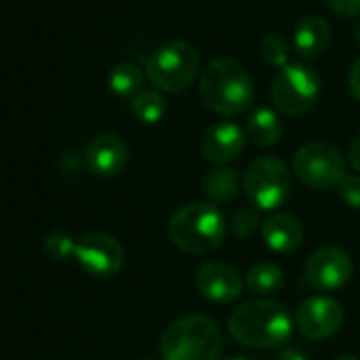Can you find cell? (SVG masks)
I'll use <instances>...</instances> for the list:
<instances>
[{
    "label": "cell",
    "instance_id": "44dd1931",
    "mask_svg": "<svg viewBox=\"0 0 360 360\" xmlns=\"http://www.w3.org/2000/svg\"><path fill=\"white\" fill-rule=\"evenodd\" d=\"M131 112L142 123H159L165 115V98L155 89H142L131 98Z\"/></svg>",
    "mask_w": 360,
    "mask_h": 360
},
{
    "label": "cell",
    "instance_id": "2e32d148",
    "mask_svg": "<svg viewBox=\"0 0 360 360\" xmlns=\"http://www.w3.org/2000/svg\"><path fill=\"white\" fill-rule=\"evenodd\" d=\"M330 43V26L320 15H305L292 32V45L301 58L320 56Z\"/></svg>",
    "mask_w": 360,
    "mask_h": 360
},
{
    "label": "cell",
    "instance_id": "3957f363",
    "mask_svg": "<svg viewBox=\"0 0 360 360\" xmlns=\"http://www.w3.org/2000/svg\"><path fill=\"white\" fill-rule=\"evenodd\" d=\"M223 335L212 318L189 314L174 320L159 339L161 360H219Z\"/></svg>",
    "mask_w": 360,
    "mask_h": 360
},
{
    "label": "cell",
    "instance_id": "ffe728a7",
    "mask_svg": "<svg viewBox=\"0 0 360 360\" xmlns=\"http://www.w3.org/2000/svg\"><path fill=\"white\" fill-rule=\"evenodd\" d=\"M142 81H144L142 70L136 64H131V62L117 64L110 70V75H108V87L119 98H129V96L134 98V96H138L142 91L140 89L142 87Z\"/></svg>",
    "mask_w": 360,
    "mask_h": 360
},
{
    "label": "cell",
    "instance_id": "7402d4cb",
    "mask_svg": "<svg viewBox=\"0 0 360 360\" xmlns=\"http://www.w3.org/2000/svg\"><path fill=\"white\" fill-rule=\"evenodd\" d=\"M259 53H261V58H263L265 64L278 66L280 70H282L286 64H290V62H288V43H286L282 37H278V34H267V37H263L261 43H259Z\"/></svg>",
    "mask_w": 360,
    "mask_h": 360
},
{
    "label": "cell",
    "instance_id": "83f0119b",
    "mask_svg": "<svg viewBox=\"0 0 360 360\" xmlns=\"http://www.w3.org/2000/svg\"><path fill=\"white\" fill-rule=\"evenodd\" d=\"M349 163L356 172H360V134H356L349 142Z\"/></svg>",
    "mask_w": 360,
    "mask_h": 360
},
{
    "label": "cell",
    "instance_id": "52a82bcc",
    "mask_svg": "<svg viewBox=\"0 0 360 360\" xmlns=\"http://www.w3.org/2000/svg\"><path fill=\"white\" fill-rule=\"evenodd\" d=\"M320 96V77L307 64H286L271 85V100L284 115L299 117L311 110Z\"/></svg>",
    "mask_w": 360,
    "mask_h": 360
},
{
    "label": "cell",
    "instance_id": "603a6c76",
    "mask_svg": "<svg viewBox=\"0 0 360 360\" xmlns=\"http://www.w3.org/2000/svg\"><path fill=\"white\" fill-rule=\"evenodd\" d=\"M263 223L259 221V210L255 206H246V208H240L236 214H233V221H231V229L238 238H250Z\"/></svg>",
    "mask_w": 360,
    "mask_h": 360
},
{
    "label": "cell",
    "instance_id": "ba28073f",
    "mask_svg": "<svg viewBox=\"0 0 360 360\" xmlns=\"http://www.w3.org/2000/svg\"><path fill=\"white\" fill-rule=\"evenodd\" d=\"M292 169L297 178L309 189L339 187L345 178V163L341 153L328 142H307L295 153Z\"/></svg>",
    "mask_w": 360,
    "mask_h": 360
},
{
    "label": "cell",
    "instance_id": "277c9868",
    "mask_svg": "<svg viewBox=\"0 0 360 360\" xmlns=\"http://www.w3.org/2000/svg\"><path fill=\"white\" fill-rule=\"evenodd\" d=\"M167 236L172 244L183 252L210 255L225 242L227 223L214 204L195 202L172 214Z\"/></svg>",
    "mask_w": 360,
    "mask_h": 360
},
{
    "label": "cell",
    "instance_id": "4316f807",
    "mask_svg": "<svg viewBox=\"0 0 360 360\" xmlns=\"http://www.w3.org/2000/svg\"><path fill=\"white\" fill-rule=\"evenodd\" d=\"M349 91L356 100H360V58L354 62L349 70Z\"/></svg>",
    "mask_w": 360,
    "mask_h": 360
},
{
    "label": "cell",
    "instance_id": "d4e9b609",
    "mask_svg": "<svg viewBox=\"0 0 360 360\" xmlns=\"http://www.w3.org/2000/svg\"><path fill=\"white\" fill-rule=\"evenodd\" d=\"M339 195L349 208L360 210V174H345L339 183Z\"/></svg>",
    "mask_w": 360,
    "mask_h": 360
},
{
    "label": "cell",
    "instance_id": "d6a6232c",
    "mask_svg": "<svg viewBox=\"0 0 360 360\" xmlns=\"http://www.w3.org/2000/svg\"><path fill=\"white\" fill-rule=\"evenodd\" d=\"M144 360H157V358H144Z\"/></svg>",
    "mask_w": 360,
    "mask_h": 360
},
{
    "label": "cell",
    "instance_id": "7a4b0ae2",
    "mask_svg": "<svg viewBox=\"0 0 360 360\" xmlns=\"http://www.w3.org/2000/svg\"><path fill=\"white\" fill-rule=\"evenodd\" d=\"M200 98L212 112L238 117L250 108L255 100V83L238 60L217 58L200 77Z\"/></svg>",
    "mask_w": 360,
    "mask_h": 360
},
{
    "label": "cell",
    "instance_id": "f1b7e54d",
    "mask_svg": "<svg viewBox=\"0 0 360 360\" xmlns=\"http://www.w3.org/2000/svg\"><path fill=\"white\" fill-rule=\"evenodd\" d=\"M276 360H309V358L301 349H297V347H286V349H282L278 354Z\"/></svg>",
    "mask_w": 360,
    "mask_h": 360
},
{
    "label": "cell",
    "instance_id": "e0dca14e",
    "mask_svg": "<svg viewBox=\"0 0 360 360\" xmlns=\"http://www.w3.org/2000/svg\"><path fill=\"white\" fill-rule=\"evenodd\" d=\"M240 174L233 167H214L204 178V193L212 204H225L236 200L240 193Z\"/></svg>",
    "mask_w": 360,
    "mask_h": 360
},
{
    "label": "cell",
    "instance_id": "4dcf8cb0",
    "mask_svg": "<svg viewBox=\"0 0 360 360\" xmlns=\"http://www.w3.org/2000/svg\"><path fill=\"white\" fill-rule=\"evenodd\" d=\"M356 41H358V45H360V24H358V28H356Z\"/></svg>",
    "mask_w": 360,
    "mask_h": 360
},
{
    "label": "cell",
    "instance_id": "30bf717a",
    "mask_svg": "<svg viewBox=\"0 0 360 360\" xmlns=\"http://www.w3.org/2000/svg\"><path fill=\"white\" fill-rule=\"evenodd\" d=\"M354 265L345 250L335 246L318 248L309 255L305 263V280L316 290H339L352 278Z\"/></svg>",
    "mask_w": 360,
    "mask_h": 360
},
{
    "label": "cell",
    "instance_id": "d6986e66",
    "mask_svg": "<svg viewBox=\"0 0 360 360\" xmlns=\"http://www.w3.org/2000/svg\"><path fill=\"white\" fill-rule=\"evenodd\" d=\"M246 286L248 290H252L255 295L261 297H269L282 290L284 286V274L282 269L271 263V261H261L257 265H252L246 274Z\"/></svg>",
    "mask_w": 360,
    "mask_h": 360
},
{
    "label": "cell",
    "instance_id": "9c48e42d",
    "mask_svg": "<svg viewBox=\"0 0 360 360\" xmlns=\"http://www.w3.org/2000/svg\"><path fill=\"white\" fill-rule=\"evenodd\" d=\"M75 259L85 274L96 278H110L123 267L125 252L117 238L102 231H91L77 242Z\"/></svg>",
    "mask_w": 360,
    "mask_h": 360
},
{
    "label": "cell",
    "instance_id": "1f68e13d",
    "mask_svg": "<svg viewBox=\"0 0 360 360\" xmlns=\"http://www.w3.org/2000/svg\"><path fill=\"white\" fill-rule=\"evenodd\" d=\"M231 360H255V358H244V356H240V358H231Z\"/></svg>",
    "mask_w": 360,
    "mask_h": 360
},
{
    "label": "cell",
    "instance_id": "4fadbf2b",
    "mask_svg": "<svg viewBox=\"0 0 360 360\" xmlns=\"http://www.w3.org/2000/svg\"><path fill=\"white\" fill-rule=\"evenodd\" d=\"M246 146V134L240 125L223 121V123H214L212 127L206 129V134L202 136L200 148L202 155L212 161V163H231L236 161Z\"/></svg>",
    "mask_w": 360,
    "mask_h": 360
},
{
    "label": "cell",
    "instance_id": "5bb4252c",
    "mask_svg": "<svg viewBox=\"0 0 360 360\" xmlns=\"http://www.w3.org/2000/svg\"><path fill=\"white\" fill-rule=\"evenodd\" d=\"M129 150L123 138L117 134H100L87 146V165L94 174L110 178L123 172L127 165Z\"/></svg>",
    "mask_w": 360,
    "mask_h": 360
},
{
    "label": "cell",
    "instance_id": "6da1fadb",
    "mask_svg": "<svg viewBox=\"0 0 360 360\" xmlns=\"http://www.w3.org/2000/svg\"><path fill=\"white\" fill-rule=\"evenodd\" d=\"M229 335L252 349H278L292 337V320L288 311L269 299L248 301L229 316Z\"/></svg>",
    "mask_w": 360,
    "mask_h": 360
},
{
    "label": "cell",
    "instance_id": "8992f818",
    "mask_svg": "<svg viewBox=\"0 0 360 360\" xmlns=\"http://www.w3.org/2000/svg\"><path fill=\"white\" fill-rule=\"evenodd\" d=\"M242 189L257 210H276L284 206L290 195V169L278 157H259L246 167L242 176Z\"/></svg>",
    "mask_w": 360,
    "mask_h": 360
},
{
    "label": "cell",
    "instance_id": "484cf974",
    "mask_svg": "<svg viewBox=\"0 0 360 360\" xmlns=\"http://www.w3.org/2000/svg\"><path fill=\"white\" fill-rule=\"evenodd\" d=\"M324 3L337 15H343V18H358L360 15V0H324Z\"/></svg>",
    "mask_w": 360,
    "mask_h": 360
},
{
    "label": "cell",
    "instance_id": "7c38bea8",
    "mask_svg": "<svg viewBox=\"0 0 360 360\" xmlns=\"http://www.w3.org/2000/svg\"><path fill=\"white\" fill-rule=\"evenodd\" d=\"M195 286L200 295L212 303H233L244 288L236 267L223 261H208L198 269Z\"/></svg>",
    "mask_w": 360,
    "mask_h": 360
},
{
    "label": "cell",
    "instance_id": "cb8c5ba5",
    "mask_svg": "<svg viewBox=\"0 0 360 360\" xmlns=\"http://www.w3.org/2000/svg\"><path fill=\"white\" fill-rule=\"evenodd\" d=\"M45 250L51 259L56 261H66L70 257H75V250H77V242L68 236V233H62V231H56L51 233L47 240H45Z\"/></svg>",
    "mask_w": 360,
    "mask_h": 360
},
{
    "label": "cell",
    "instance_id": "ac0fdd59",
    "mask_svg": "<svg viewBox=\"0 0 360 360\" xmlns=\"http://www.w3.org/2000/svg\"><path fill=\"white\" fill-rule=\"evenodd\" d=\"M246 131L257 146H274L282 138V121L271 108L259 106L248 117Z\"/></svg>",
    "mask_w": 360,
    "mask_h": 360
},
{
    "label": "cell",
    "instance_id": "5b68a950",
    "mask_svg": "<svg viewBox=\"0 0 360 360\" xmlns=\"http://www.w3.org/2000/svg\"><path fill=\"white\" fill-rule=\"evenodd\" d=\"M200 62V51L191 43H163L146 58V77L157 89L180 94L198 79Z\"/></svg>",
    "mask_w": 360,
    "mask_h": 360
},
{
    "label": "cell",
    "instance_id": "9a60e30c",
    "mask_svg": "<svg viewBox=\"0 0 360 360\" xmlns=\"http://www.w3.org/2000/svg\"><path fill=\"white\" fill-rule=\"evenodd\" d=\"M261 236H263V242L267 244L269 250L286 255V252H292L301 246L303 227L295 217L280 212V214H271L263 221Z\"/></svg>",
    "mask_w": 360,
    "mask_h": 360
},
{
    "label": "cell",
    "instance_id": "8fae6325",
    "mask_svg": "<svg viewBox=\"0 0 360 360\" xmlns=\"http://www.w3.org/2000/svg\"><path fill=\"white\" fill-rule=\"evenodd\" d=\"M295 320L307 339H326L341 328L343 307L330 297H309L297 307Z\"/></svg>",
    "mask_w": 360,
    "mask_h": 360
},
{
    "label": "cell",
    "instance_id": "f546056e",
    "mask_svg": "<svg viewBox=\"0 0 360 360\" xmlns=\"http://www.w3.org/2000/svg\"><path fill=\"white\" fill-rule=\"evenodd\" d=\"M335 360H360V358H356V356H341V358H335Z\"/></svg>",
    "mask_w": 360,
    "mask_h": 360
}]
</instances>
